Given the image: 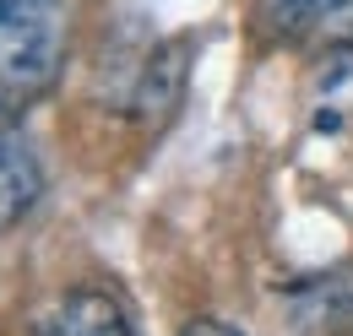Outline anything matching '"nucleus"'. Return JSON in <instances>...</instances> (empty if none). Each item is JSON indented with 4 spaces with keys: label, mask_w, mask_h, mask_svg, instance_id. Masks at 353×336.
Here are the masks:
<instances>
[{
    "label": "nucleus",
    "mask_w": 353,
    "mask_h": 336,
    "mask_svg": "<svg viewBox=\"0 0 353 336\" xmlns=\"http://www.w3.org/2000/svg\"><path fill=\"white\" fill-rule=\"evenodd\" d=\"M39 336H131V315L109 288H77L49 309Z\"/></svg>",
    "instance_id": "20e7f679"
},
{
    "label": "nucleus",
    "mask_w": 353,
    "mask_h": 336,
    "mask_svg": "<svg viewBox=\"0 0 353 336\" xmlns=\"http://www.w3.org/2000/svg\"><path fill=\"white\" fill-rule=\"evenodd\" d=\"M65 6L60 0H0V103L28 109L60 82L65 65Z\"/></svg>",
    "instance_id": "f257e3e1"
},
{
    "label": "nucleus",
    "mask_w": 353,
    "mask_h": 336,
    "mask_svg": "<svg viewBox=\"0 0 353 336\" xmlns=\"http://www.w3.org/2000/svg\"><path fill=\"white\" fill-rule=\"evenodd\" d=\"M179 336H245V331H234L228 320H190Z\"/></svg>",
    "instance_id": "423d86ee"
},
{
    "label": "nucleus",
    "mask_w": 353,
    "mask_h": 336,
    "mask_svg": "<svg viewBox=\"0 0 353 336\" xmlns=\"http://www.w3.org/2000/svg\"><path fill=\"white\" fill-rule=\"evenodd\" d=\"M185 76H190V39H169L158 43L147 60H141V71H136V87H131V109L141 125H169L179 109V98H185Z\"/></svg>",
    "instance_id": "7ed1b4c3"
},
{
    "label": "nucleus",
    "mask_w": 353,
    "mask_h": 336,
    "mask_svg": "<svg viewBox=\"0 0 353 336\" xmlns=\"http://www.w3.org/2000/svg\"><path fill=\"white\" fill-rule=\"evenodd\" d=\"M39 196H44L39 152H33V141L17 125V109L0 103V233L17 228L28 211L39 207Z\"/></svg>",
    "instance_id": "f03ea898"
},
{
    "label": "nucleus",
    "mask_w": 353,
    "mask_h": 336,
    "mask_svg": "<svg viewBox=\"0 0 353 336\" xmlns=\"http://www.w3.org/2000/svg\"><path fill=\"white\" fill-rule=\"evenodd\" d=\"M277 22L288 28V33H299V28H343L353 39V0H277Z\"/></svg>",
    "instance_id": "39448f33"
}]
</instances>
